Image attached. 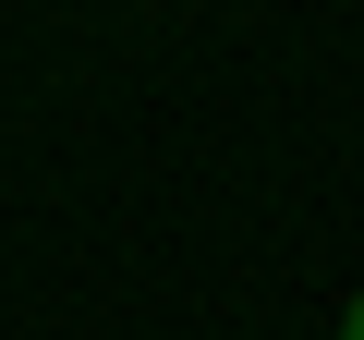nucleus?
Returning <instances> with one entry per match:
<instances>
[{
    "label": "nucleus",
    "instance_id": "f257e3e1",
    "mask_svg": "<svg viewBox=\"0 0 364 340\" xmlns=\"http://www.w3.org/2000/svg\"><path fill=\"white\" fill-rule=\"evenodd\" d=\"M340 340H364V292H352V316H340Z\"/></svg>",
    "mask_w": 364,
    "mask_h": 340
}]
</instances>
